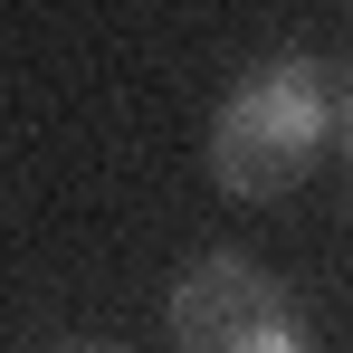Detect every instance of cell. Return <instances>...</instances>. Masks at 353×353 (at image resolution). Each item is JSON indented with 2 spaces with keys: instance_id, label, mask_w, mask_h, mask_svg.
Here are the masks:
<instances>
[{
  "instance_id": "obj_1",
  "label": "cell",
  "mask_w": 353,
  "mask_h": 353,
  "mask_svg": "<svg viewBox=\"0 0 353 353\" xmlns=\"http://www.w3.org/2000/svg\"><path fill=\"white\" fill-rule=\"evenodd\" d=\"M344 96H353L344 67L315 58V48H287V58L248 67L220 96V115H210V181L230 201H287L344 143Z\"/></svg>"
},
{
  "instance_id": "obj_2",
  "label": "cell",
  "mask_w": 353,
  "mask_h": 353,
  "mask_svg": "<svg viewBox=\"0 0 353 353\" xmlns=\"http://www.w3.org/2000/svg\"><path fill=\"white\" fill-rule=\"evenodd\" d=\"M163 325H172V353H325L305 305L239 248H201L181 268L163 296Z\"/></svg>"
},
{
  "instance_id": "obj_3",
  "label": "cell",
  "mask_w": 353,
  "mask_h": 353,
  "mask_svg": "<svg viewBox=\"0 0 353 353\" xmlns=\"http://www.w3.org/2000/svg\"><path fill=\"white\" fill-rule=\"evenodd\" d=\"M58 353H134V344H58Z\"/></svg>"
}]
</instances>
